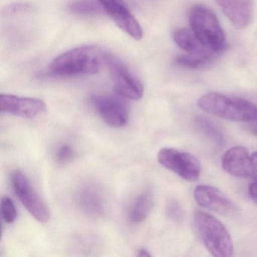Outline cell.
I'll return each instance as SVG.
<instances>
[{
	"label": "cell",
	"instance_id": "obj_10",
	"mask_svg": "<svg viewBox=\"0 0 257 257\" xmlns=\"http://www.w3.org/2000/svg\"><path fill=\"white\" fill-rule=\"evenodd\" d=\"M46 110V103L41 99L9 94L0 95V111L2 112L31 119L44 113Z\"/></svg>",
	"mask_w": 257,
	"mask_h": 257
},
{
	"label": "cell",
	"instance_id": "obj_13",
	"mask_svg": "<svg viewBox=\"0 0 257 257\" xmlns=\"http://www.w3.org/2000/svg\"><path fill=\"white\" fill-rule=\"evenodd\" d=\"M222 165L231 175L250 178L251 155L245 147L236 146L227 150L222 156Z\"/></svg>",
	"mask_w": 257,
	"mask_h": 257
},
{
	"label": "cell",
	"instance_id": "obj_27",
	"mask_svg": "<svg viewBox=\"0 0 257 257\" xmlns=\"http://www.w3.org/2000/svg\"><path fill=\"white\" fill-rule=\"evenodd\" d=\"M138 256L141 257H150L151 256V253L147 250L146 248H141L139 251H138Z\"/></svg>",
	"mask_w": 257,
	"mask_h": 257
},
{
	"label": "cell",
	"instance_id": "obj_20",
	"mask_svg": "<svg viewBox=\"0 0 257 257\" xmlns=\"http://www.w3.org/2000/svg\"><path fill=\"white\" fill-rule=\"evenodd\" d=\"M1 214L6 223L11 224L18 217L17 209L14 201L8 196L3 197L1 199Z\"/></svg>",
	"mask_w": 257,
	"mask_h": 257
},
{
	"label": "cell",
	"instance_id": "obj_16",
	"mask_svg": "<svg viewBox=\"0 0 257 257\" xmlns=\"http://www.w3.org/2000/svg\"><path fill=\"white\" fill-rule=\"evenodd\" d=\"M195 124L200 132L210 140L217 147H223L226 142L223 131L216 124L207 117L197 116L195 118Z\"/></svg>",
	"mask_w": 257,
	"mask_h": 257
},
{
	"label": "cell",
	"instance_id": "obj_23",
	"mask_svg": "<svg viewBox=\"0 0 257 257\" xmlns=\"http://www.w3.org/2000/svg\"><path fill=\"white\" fill-rule=\"evenodd\" d=\"M33 10V7L27 4L23 3H16V4H10L4 9V14L6 16H17L19 14H24V13H29Z\"/></svg>",
	"mask_w": 257,
	"mask_h": 257
},
{
	"label": "cell",
	"instance_id": "obj_19",
	"mask_svg": "<svg viewBox=\"0 0 257 257\" xmlns=\"http://www.w3.org/2000/svg\"><path fill=\"white\" fill-rule=\"evenodd\" d=\"M69 10L73 14L79 16H97L103 13V10L99 3L90 0H82L72 3L69 6Z\"/></svg>",
	"mask_w": 257,
	"mask_h": 257
},
{
	"label": "cell",
	"instance_id": "obj_18",
	"mask_svg": "<svg viewBox=\"0 0 257 257\" xmlns=\"http://www.w3.org/2000/svg\"><path fill=\"white\" fill-rule=\"evenodd\" d=\"M173 39L178 47L187 53L208 50L198 41L192 31L187 29L177 30L173 34Z\"/></svg>",
	"mask_w": 257,
	"mask_h": 257
},
{
	"label": "cell",
	"instance_id": "obj_3",
	"mask_svg": "<svg viewBox=\"0 0 257 257\" xmlns=\"http://www.w3.org/2000/svg\"><path fill=\"white\" fill-rule=\"evenodd\" d=\"M191 31L198 41L213 53H222L227 47L226 37L216 15L203 6L197 5L189 13Z\"/></svg>",
	"mask_w": 257,
	"mask_h": 257
},
{
	"label": "cell",
	"instance_id": "obj_7",
	"mask_svg": "<svg viewBox=\"0 0 257 257\" xmlns=\"http://www.w3.org/2000/svg\"><path fill=\"white\" fill-rule=\"evenodd\" d=\"M159 163L187 181H195L200 177L201 163L193 155L173 148H163L158 153Z\"/></svg>",
	"mask_w": 257,
	"mask_h": 257
},
{
	"label": "cell",
	"instance_id": "obj_26",
	"mask_svg": "<svg viewBox=\"0 0 257 257\" xmlns=\"http://www.w3.org/2000/svg\"><path fill=\"white\" fill-rule=\"evenodd\" d=\"M249 131L252 135H255L257 137V118L252 121H249Z\"/></svg>",
	"mask_w": 257,
	"mask_h": 257
},
{
	"label": "cell",
	"instance_id": "obj_15",
	"mask_svg": "<svg viewBox=\"0 0 257 257\" xmlns=\"http://www.w3.org/2000/svg\"><path fill=\"white\" fill-rule=\"evenodd\" d=\"M153 197L150 192L140 194L131 205L128 219L133 223H140L147 219L153 207Z\"/></svg>",
	"mask_w": 257,
	"mask_h": 257
},
{
	"label": "cell",
	"instance_id": "obj_14",
	"mask_svg": "<svg viewBox=\"0 0 257 257\" xmlns=\"http://www.w3.org/2000/svg\"><path fill=\"white\" fill-rule=\"evenodd\" d=\"M77 203L79 208L88 216L99 217L106 212V198L101 189L95 185L83 186L78 192Z\"/></svg>",
	"mask_w": 257,
	"mask_h": 257
},
{
	"label": "cell",
	"instance_id": "obj_12",
	"mask_svg": "<svg viewBox=\"0 0 257 257\" xmlns=\"http://www.w3.org/2000/svg\"><path fill=\"white\" fill-rule=\"evenodd\" d=\"M231 25L239 30L249 26L253 16L252 0H216Z\"/></svg>",
	"mask_w": 257,
	"mask_h": 257
},
{
	"label": "cell",
	"instance_id": "obj_8",
	"mask_svg": "<svg viewBox=\"0 0 257 257\" xmlns=\"http://www.w3.org/2000/svg\"><path fill=\"white\" fill-rule=\"evenodd\" d=\"M120 96L97 94L91 97V103L100 118L110 127L119 128L128 122L129 109Z\"/></svg>",
	"mask_w": 257,
	"mask_h": 257
},
{
	"label": "cell",
	"instance_id": "obj_21",
	"mask_svg": "<svg viewBox=\"0 0 257 257\" xmlns=\"http://www.w3.org/2000/svg\"><path fill=\"white\" fill-rule=\"evenodd\" d=\"M165 211L167 216L173 222H180L183 221V208L176 200L171 199L167 203Z\"/></svg>",
	"mask_w": 257,
	"mask_h": 257
},
{
	"label": "cell",
	"instance_id": "obj_25",
	"mask_svg": "<svg viewBox=\"0 0 257 257\" xmlns=\"http://www.w3.org/2000/svg\"><path fill=\"white\" fill-rule=\"evenodd\" d=\"M249 195L252 201L257 204V179L251 183L249 187Z\"/></svg>",
	"mask_w": 257,
	"mask_h": 257
},
{
	"label": "cell",
	"instance_id": "obj_22",
	"mask_svg": "<svg viewBox=\"0 0 257 257\" xmlns=\"http://www.w3.org/2000/svg\"><path fill=\"white\" fill-rule=\"evenodd\" d=\"M75 156V151L71 146L64 144L57 150L55 159L59 163L66 164L73 160Z\"/></svg>",
	"mask_w": 257,
	"mask_h": 257
},
{
	"label": "cell",
	"instance_id": "obj_5",
	"mask_svg": "<svg viewBox=\"0 0 257 257\" xmlns=\"http://www.w3.org/2000/svg\"><path fill=\"white\" fill-rule=\"evenodd\" d=\"M105 64L109 69L114 92L122 98L138 100L144 94V85L119 58L105 54Z\"/></svg>",
	"mask_w": 257,
	"mask_h": 257
},
{
	"label": "cell",
	"instance_id": "obj_24",
	"mask_svg": "<svg viewBox=\"0 0 257 257\" xmlns=\"http://www.w3.org/2000/svg\"><path fill=\"white\" fill-rule=\"evenodd\" d=\"M250 178L257 179V152L251 154Z\"/></svg>",
	"mask_w": 257,
	"mask_h": 257
},
{
	"label": "cell",
	"instance_id": "obj_2",
	"mask_svg": "<svg viewBox=\"0 0 257 257\" xmlns=\"http://www.w3.org/2000/svg\"><path fill=\"white\" fill-rule=\"evenodd\" d=\"M197 104L209 114L228 121L249 122L257 118L256 105L217 92L204 94L198 99Z\"/></svg>",
	"mask_w": 257,
	"mask_h": 257
},
{
	"label": "cell",
	"instance_id": "obj_1",
	"mask_svg": "<svg viewBox=\"0 0 257 257\" xmlns=\"http://www.w3.org/2000/svg\"><path fill=\"white\" fill-rule=\"evenodd\" d=\"M105 64V54L97 46H82L61 54L52 61L49 72L53 76H68L98 73Z\"/></svg>",
	"mask_w": 257,
	"mask_h": 257
},
{
	"label": "cell",
	"instance_id": "obj_9",
	"mask_svg": "<svg viewBox=\"0 0 257 257\" xmlns=\"http://www.w3.org/2000/svg\"><path fill=\"white\" fill-rule=\"evenodd\" d=\"M103 12L126 34L136 41L144 37L142 28L133 16L124 0H96Z\"/></svg>",
	"mask_w": 257,
	"mask_h": 257
},
{
	"label": "cell",
	"instance_id": "obj_6",
	"mask_svg": "<svg viewBox=\"0 0 257 257\" xmlns=\"http://www.w3.org/2000/svg\"><path fill=\"white\" fill-rule=\"evenodd\" d=\"M11 183L16 196L31 216L43 223L49 221L51 213L49 207L25 174L20 170L13 171L11 175Z\"/></svg>",
	"mask_w": 257,
	"mask_h": 257
},
{
	"label": "cell",
	"instance_id": "obj_11",
	"mask_svg": "<svg viewBox=\"0 0 257 257\" xmlns=\"http://www.w3.org/2000/svg\"><path fill=\"white\" fill-rule=\"evenodd\" d=\"M194 198L198 205L216 212L222 216H231L237 211V207L223 192L217 188L207 185L195 187Z\"/></svg>",
	"mask_w": 257,
	"mask_h": 257
},
{
	"label": "cell",
	"instance_id": "obj_17",
	"mask_svg": "<svg viewBox=\"0 0 257 257\" xmlns=\"http://www.w3.org/2000/svg\"><path fill=\"white\" fill-rule=\"evenodd\" d=\"M216 54L208 50L201 51V52L187 53L186 55L179 56L176 59V63L180 67L186 69L201 68L210 64Z\"/></svg>",
	"mask_w": 257,
	"mask_h": 257
},
{
	"label": "cell",
	"instance_id": "obj_4",
	"mask_svg": "<svg viewBox=\"0 0 257 257\" xmlns=\"http://www.w3.org/2000/svg\"><path fill=\"white\" fill-rule=\"evenodd\" d=\"M194 223L205 247L216 257L233 255L232 239L225 225L215 216L201 210L194 214Z\"/></svg>",
	"mask_w": 257,
	"mask_h": 257
}]
</instances>
